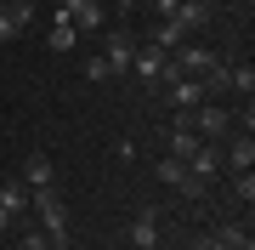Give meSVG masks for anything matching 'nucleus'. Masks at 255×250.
Returning <instances> with one entry per match:
<instances>
[{"label": "nucleus", "instance_id": "obj_1", "mask_svg": "<svg viewBox=\"0 0 255 250\" xmlns=\"http://www.w3.org/2000/svg\"><path fill=\"white\" fill-rule=\"evenodd\" d=\"M130 74L147 80V85H170V80H182V68L170 63V51H159V46H136V63H130Z\"/></svg>", "mask_w": 255, "mask_h": 250}, {"label": "nucleus", "instance_id": "obj_2", "mask_svg": "<svg viewBox=\"0 0 255 250\" xmlns=\"http://www.w3.org/2000/svg\"><path fill=\"white\" fill-rule=\"evenodd\" d=\"M170 63L182 68L187 80H210V74H216V68H221V57L210 51V46H193V40H182V46L170 51Z\"/></svg>", "mask_w": 255, "mask_h": 250}, {"label": "nucleus", "instance_id": "obj_3", "mask_svg": "<svg viewBox=\"0 0 255 250\" xmlns=\"http://www.w3.org/2000/svg\"><path fill=\"white\" fill-rule=\"evenodd\" d=\"M102 63H108V80L130 74V63H136V34H125V28H108V46H102Z\"/></svg>", "mask_w": 255, "mask_h": 250}, {"label": "nucleus", "instance_id": "obj_4", "mask_svg": "<svg viewBox=\"0 0 255 250\" xmlns=\"http://www.w3.org/2000/svg\"><path fill=\"white\" fill-rule=\"evenodd\" d=\"M51 17H68L80 34H97V28H102V0H57Z\"/></svg>", "mask_w": 255, "mask_h": 250}, {"label": "nucleus", "instance_id": "obj_5", "mask_svg": "<svg viewBox=\"0 0 255 250\" xmlns=\"http://www.w3.org/2000/svg\"><path fill=\"white\" fill-rule=\"evenodd\" d=\"M164 97H170V108H176V114H193L199 102H210V85L182 74V80H170V85H164Z\"/></svg>", "mask_w": 255, "mask_h": 250}, {"label": "nucleus", "instance_id": "obj_6", "mask_svg": "<svg viewBox=\"0 0 255 250\" xmlns=\"http://www.w3.org/2000/svg\"><path fill=\"white\" fill-rule=\"evenodd\" d=\"M187 125L199 131V137H227V131H233V114L216 108V102H199V108L187 114Z\"/></svg>", "mask_w": 255, "mask_h": 250}, {"label": "nucleus", "instance_id": "obj_7", "mask_svg": "<svg viewBox=\"0 0 255 250\" xmlns=\"http://www.w3.org/2000/svg\"><path fill=\"white\" fill-rule=\"evenodd\" d=\"M51 176H57L51 154H28V159H23V171H17V182H23V188H51Z\"/></svg>", "mask_w": 255, "mask_h": 250}, {"label": "nucleus", "instance_id": "obj_8", "mask_svg": "<svg viewBox=\"0 0 255 250\" xmlns=\"http://www.w3.org/2000/svg\"><path fill=\"white\" fill-rule=\"evenodd\" d=\"M130 250H159V211H142L130 222Z\"/></svg>", "mask_w": 255, "mask_h": 250}, {"label": "nucleus", "instance_id": "obj_9", "mask_svg": "<svg viewBox=\"0 0 255 250\" xmlns=\"http://www.w3.org/2000/svg\"><path fill=\"white\" fill-rule=\"evenodd\" d=\"M210 17H216V6H210V0H182V6H176V17H170V23H182L187 34H193V28H204Z\"/></svg>", "mask_w": 255, "mask_h": 250}, {"label": "nucleus", "instance_id": "obj_10", "mask_svg": "<svg viewBox=\"0 0 255 250\" xmlns=\"http://www.w3.org/2000/svg\"><path fill=\"white\" fill-rule=\"evenodd\" d=\"M40 233H46V239H51L57 250L68 245V211H63V205H51V211H40Z\"/></svg>", "mask_w": 255, "mask_h": 250}, {"label": "nucleus", "instance_id": "obj_11", "mask_svg": "<svg viewBox=\"0 0 255 250\" xmlns=\"http://www.w3.org/2000/svg\"><path fill=\"white\" fill-rule=\"evenodd\" d=\"M46 46H51L57 57H68L74 46H80V28H74L68 17H51V34H46Z\"/></svg>", "mask_w": 255, "mask_h": 250}, {"label": "nucleus", "instance_id": "obj_12", "mask_svg": "<svg viewBox=\"0 0 255 250\" xmlns=\"http://www.w3.org/2000/svg\"><path fill=\"white\" fill-rule=\"evenodd\" d=\"M216 171H221V154H216V148H204V142H199V154L187 159V176H193V182H210Z\"/></svg>", "mask_w": 255, "mask_h": 250}, {"label": "nucleus", "instance_id": "obj_13", "mask_svg": "<svg viewBox=\"0 0 255 250\" xmlns=\"http://www.w3.org/2000/svg\"><path fill=\"white\" fill-rule=\"evenodd\" d=\"M153 176H159L164 188H187V182H193V176H187V165H182V159H170V154L153 165Z\"/></svg>", "mask_w": 255, "mask_h": 250}, {"label": "nucleus", "instance_id": "obj_14", "mask_svg": "<svg viewBox=\"0 0 255 250\" xmlns=\"http://www.w3.org/2000/svg\"><path fill=\"white\" fill-rule=\"evenodd\" d=\"M0 205H6L11 216H28V188L11 176V182H0Z\"/></svg>", "mask_w": 255, "mask_h": 250}, {"label": "nucleus", "instance_id": "obj_15", "mask_svg": "<svg viewBox=\"0 0 255 250\" xmlns=\"http://www.w3.org/2000/svg\"><path fill=\"white\" fill-rule=\"evenodd\" d=\"M227 165H233V171H250V165H255V142H250V131H244V137H233Z\"/></svg>", "mask_w": 255, "mask_h": 250}, {"label": "nucleus", "instance_id": "obj_16", "mask_svg": "<svg viewBox=\"0 0 255 250\" xmlns=\"http://www.w3.org/2000/svg\"><path fill=\"white\" fill-rule=\"evenodd\" d=\"M182 40H187V28H182V23H170V17H164V23L153 28V46H159V51H176Z\"/></svg>", "mask_w": 255, "mask_h": 250}, {"label": "nucleus", "instance_id": "obj_17", "mask_svg": "<svg viewBox=\"0 0 255 250\" xmlns=\"http://www.w3.org/2000/svg\"><path fill=\"white\" fill-rule=\"evenodd\" d=\"M227 91H238V97L250 102V91H255V68H250V63H238V68H227Z\"/></svg>", "mask_w": 255, "mask_h": 250}, {"label": "nucleus", "instance_id": "obj_18", "mask_svg": "<svg viewBox=\"0 0 255 250\" xmlns=\"http://www.w3.org/2000/svg\"><path fill=\"white\" fill-rule=\"evenodd\" d=\"M11 250H57V245H51V239H46V233H40V228H28V233H23V239L11 245Z\"/></svg>", "mask_w": 255, "mask_h": 250}, {"label": "nucleus", "instance_id": "obj_19", "mask_svg": "<svg viewBox=\"0 0 255 250\" xmlns=\"http://www.w3.org/2000/svg\"><path fill=\"white\" fill-rule=\"evenodd\" d=\"M233 188H238V199H244V205L255 199V176H250V171H238V176H233Z\"/></svg>", "mask_w": 255, "mask_h": 250}, {"label": "nucleus", "instance_id": "obj_20", "mask_svg": "<svg viewBox=\"0 0 255 250\" xmlns=\"http://www.w3.org/2000/svg\"><path fill=\"white\" fill-rule=\"evenodd\" d=\"M85 80H108V63H102V51H97V57H85Z\"/></svg>", "mask_w": 255, "mask_h": 250}, {"label": "nucleus", "instance_id": "obj_21", "mask_svg": "<svg viewBox=\"0 0 255 250\" xmlns=\"http://www.w3.org/2000/svg\"><path fill=\"white\" fill-rule=\"evenodd\" d=\"M193 250H227V245H221L216 233H199V239H193Z\"/></svg>", "mask_w": 255, "mask_h": 250}, {"label": "nucleus", "instance_id": "obj_22", "mask_svg": "<svg viewBox=\"0 0 255 250\" xmlns=\"http://www.w3.org/2000/svg\"><path fill=\"white\" fill-rule=\"evenodd\" d=\"M176 6H182V0H153V11H159V23H164V17H176Z\"/></svg>", "mask_w": 255, "mask_h": 250}, {"label": "nucleus", "instance_id": "obj_23", "mask_svg": "<svg viewBox=\"0 0 255 250\" xmlns=\"http://www.w3.org/2000/svg\"><path fill=\"white\" fill-rule=\"evenodd\" d=\"M11 228V211H6V205H0V233H6Z\"/></svg>", "mask_w": 255, "mask_h": 250}, {"label": "nucleus", "instance_id": "obj_24", "mask_svg": "<svg viewBox=\"0 0 255 250\" xmlns=\"http://www.w3.org/2000/svg\"><path fill=\"white\" fill-rule=\"evenodd\" d=\"M227 6H250V0H227Z\"/></svg>", "mask_w": 255, "mask_h": 250}, {"label": "nucleus", "instance_id": "obj_25", "mask_svg": "<svg viewBox=\"0 0 255 250\" xmlns=\"http://www.w3.org/2000/svg\"><path fill=\"white\" fill-rule=\"evenodd\" d=\"M6 6H17V0H6Z\"/></svg>", "mask_w": 255, "mask_h": 250}, {"label": "nucleus", "instance_id": "obj_26", "mask_svg": "<svg viewBox=\"0 0 255 250\" xmlns=\"http://www.w3.org/2000/svg\"><path fill=\"white\" fill-rule=\"evenodd\" d=\"M34 6H40V0H34Z\"/></svg>", "mask_w": 255, "mask_h": 250}]
</instances>
